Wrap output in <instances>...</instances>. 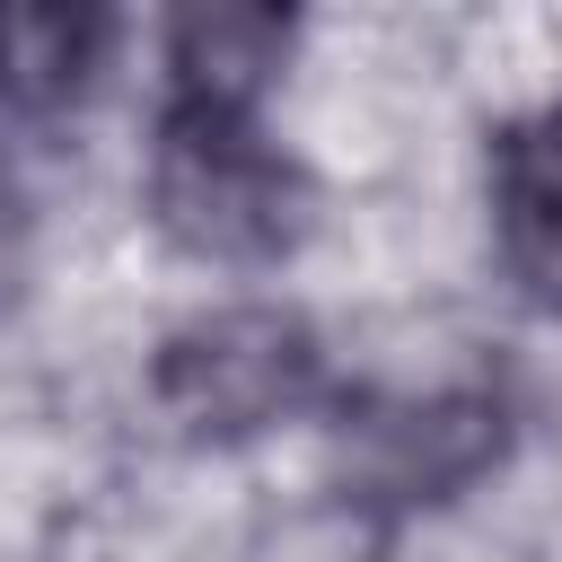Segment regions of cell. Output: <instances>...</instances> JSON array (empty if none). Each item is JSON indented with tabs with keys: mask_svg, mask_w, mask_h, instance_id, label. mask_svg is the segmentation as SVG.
<instances>
[{
	"mask_svg": "<svg viewBox=\"0 0 562 562\" xmlns=\"http://www.w3.org/2000/svg\"><path fill=\"white\" fill-rule=\"evenodd\" d=\"M140 211L202 272H281L316 228V176L272 140L263 114L158 105Z\"/></svg>",
	"mask_w": 562,
	"mask_h": 562,
	"instance_id": "1",
	"label": "cell"
},
{
	"mask_svg": "<svg viewBox=\"0 0 562 562\" xmlns=\"http://www.w3.org/2000/svg\"><path fill=\"white\" fill-rule=\"evenodd\" d=\"M149 395H158L176 439L246 448V439H272L281 422H299L325 395V342L281 299H220L158 342Z\"/></svg>",
	"mask_w": 562,
	"mask_h": 562,
	"instance_id": "2",
	"label": "cell"
},
{
	"mask_svg": "<svg viewBox=\"0 0 562 562\" xmlns=\"http://www.w3.org/2000/svg\"><path fill=\"white\" fill-rule=\"evenodd\" d=\"M509 448V413L492 386H422V395H378L342 422V465L360 501L413 509V501H457L483 483Z\"/></svg>",
	"mask_w": 562,
	"mask_h": 562,
	"instance_id": "3",
	"label": "cell"
},
{
	"mask_svg": "<svg viewBox=\"0 0 562 562\" xmlns=\"http://www.w3.org/2000/svg\"><path fill=\"white\" fill-rule=\"evenodd\" d=\"M492 255L509 290L562 325V97L509 114L492 132Z\"/></svg>",
	"mask_w": 562,
	"mask_h": 562,
	"instance_id": "4",
	"label": "cell"
},
{
	"mask_svg": "<svg viewBox=\"0 0 562 562\" xmlns=\"http://www.w3.org/2000/svg\"><path fill=\"white\" fill-rule=\"evenodd\" d=\"M299 18L263 0H193L158 26L167 61V105H220V114H263L272 79L290 70Z\"/></svg>",
	"mask_w": 562,
	"mask_h": 562,
	"instance_id": "5",
	"label": "cell"
},
{
	"mask_svg": "<svg viewBox=\"0 0 562 562\" xmlns=\"http://www.w3.org/2000/svg\"><path fill=\"white\" fill-rule=\"evenodd\" d=\"M114 61V18L88 0H0V114H70Z\"/></svg>",
	"mask_w": 562,
	"mask_h": 562,
	"instance_id": "6",
	"label": "cell"
},
{
	"mask_svg": "<svg viewBox=\"0 0 562 562\" xmlns=\"http://www.w3.org/2000/svg\"><path fill=\"white\" fill-rule=\"evenodd\" d=\"M35 281V193L26 176L0 158V307H18Z\"/></svg>",
	"mask_w": 562,
	"mask_h": 562,
	"instance_id": "7",
	"label": "cell"
},
{
	"mask_svg": "<svg viewBox=\"0 0 562 562\" xmlns=\"http://www.w3.org/2000/svg\"><path fill=\"white\" fill-rule=\"evenodd\" d=\"M369 562H395V553H369Z\"/></svg>",
	"mask_w": 562,
	"mask_h": 562,
	"instance_id": "8",
	"label": "cell"
}]
</instances>
